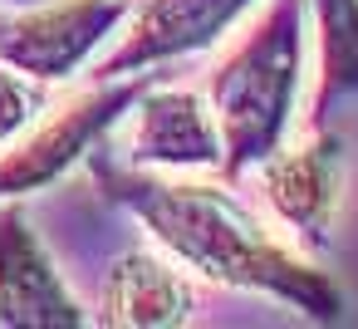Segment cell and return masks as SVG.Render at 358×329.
I'll use <instances>...</instances> for the list:
<instances>
[{"label":"cell","instance_id":"3","mask_svg":"<svg viewBox=\"0 0 358 329\" xmlns=\"http://www.w3.org/2000/svg\"><path fill=\"white\" fill-rule=\"evenodd\" d=\"M123 10V0H64V6L35 10L0 35V59L35 79H59L103 40V30Z\"/></svg>","mask_w":358,"mask_h":329},{"label":"cell","instance_id":"9","mask_svg":"<svg viewBox=\"0 0 358 329\" xmlns=\"http://www.w3.org/2000/svg\"><path fill=\"white\" fill-rule=\"evenodd\" d=\"M187 309H192L187 280L152 251H133L113 265L108 290H103L108 324H182Z\"/></svg>","mask_w":358,"mask_h":329},{"label":"cell","instance_id":"1","mask_svg":"<svg viewBox=\"0 0 358 329\" xmlns=\"http://www.w3.org/2000/svg\"><path fill=\"white\" fill-rule=\"evenodd\" d=\"M128 202L152 221V231L201 275L270 290L319 319L338 314L334 285L294 260L285 246H275L226 192L216 187H167V182H138Z\"/></svg>","mask_w":358,"mask_h":329},{"label":"cell","instance_id":"11","mask_svg":"<svg viewBox=\"0 0 358 329\" xmlns=\"http://www.w3.org/2000/svg\"><path fill=\"white\" fill-rule=\"evenodd\" d=\"M40 104H45V89H40V84H25L20 74L0 69V143L15 138V133L40 113Z\"/></svg>","mask_w":358,"mask_h":329},{"label":"cell","instance_id":"6","mask_svg":"<svg viewBox=\"0 0 358 329\" xmlns=\"http://www.w3.org/2000/svg\"><path fill=\"white\" fill-rule=\"evenodd\" d=\"M265 197L270 206L304 236L329 231V211L338 202V138L319 133L294 153L265 158Z\"/></svg>","mask_w":358,"mask_h":329},{"label":"cell","instance_id":"7","mask_svg":"<svg viewBox=\"0 0 358 329\" xmlns=\"http://www.w3.org/2000/svg\"><path fill=\"white\" fill-rule=\"evenodd\" d=\"M133 158L138 162H172V167H216L221 162V128L196 94L162 89L138 113Z\"/></svg>","mask_w":358,"mask_h":329},{"label":"cell","instance_id":"5","mask_svg":"<svg viewBox=\"0 0 358 329\" xmlns=\"http://www.w3.org/2000/svg\"><path fill=\"white\" fill-rule=\"evenodd\" d=\"M245 6L250 0H148L128 45L103 64V79H113L118 69H138V64H152V59H167V55L216 40Z\"/></svg>","mask_w":358,"mask_h":329},{"label":"cell","instance_id":"10","mask_svg":"<svg viewBox=\"0 0 358 329\" xmlns=\"http://www.w3.org/2000/svg\"><path fill=\"white\" fill-rule=\"evenodd\" d=\"M319 15V40H324V79L314 99V123L343 104L358 99V0H314Z\"/></svg>","mask_w":358,"mask_h":329},{"label":"cell","instance_id":"4","mask_svg":"<svg viewBox=\"0 0 358 329\" xmlns=\"http://www.w3.org/2000/svg\"><path fill=\"white\" fill-rule=\"evenodd\" d=\"M0 324H79V304L64 295L20 211L0 216Z\"/></svg>","mask_w":358,"mask_h":329},{"label":"cell","instance_id":"8","mask_svg":"<svg viewBox=\"0 0 358 329\" xmlns=\"http://www.w3.org/2000/svg\"><path fill=\"white\" fill-rule=\"evenodd\" d=\"M133 99V89H103V94H89L84 104L64 108L55 123H45L20 153H10V162L0 167V192H25L35 182H50L64 162L79 158V148H89V138Z\"/></svg>","mask_w":358,"mask_h":329},{"label":"cell","instance_id":"2","mask_svg":"<svg viewBox=\"0 0 358 329\" xmlns=\"http://www.w3.org/2000/svg\"><path fill=\"white\" fill-rule=\"evenodd\" d=\"M299 45H304V0H275L265 20L255 25V35L221 64L211 84V104L231 153L226 158L231 172L280 148L299 84Z\"/></svg>","mask_w":358,"mask_h":329}]
</instances>
